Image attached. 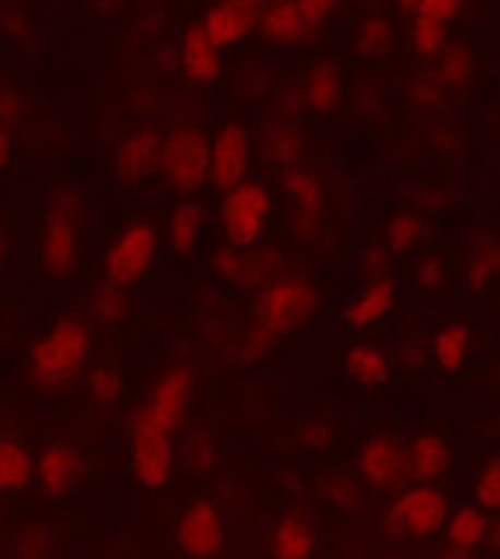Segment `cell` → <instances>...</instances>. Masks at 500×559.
Masks as SVG:
<instances>
[{"mask_svg":"<svg viewBox=\"0 0 500 559\" xmlns=\"http://www.w3.org/2000/svg\"><path fill=\"white\" fill-rule=\"evenodd\" d=\"M194 395L192 368L171 366L135 409L130 425V472L147 492H159L174 474V433L183 425Z\"/></svg>","mask_w":500,"mask_h":559,"instance_id":"1","label":"cell"},{"mask_svg":"<svg viewBox=\"0 0 500 559\" xmlns=\"http://www.w3.org/2000/svg\"><path fill=\"white\" fill-rule=\"evenodd\" d=\"M92 362V333L83 319L57 321L48 333L33 338L27 350L29 380L41 389L71 386Z\"/></svg>","mask_w":500,"mask_h":559,"instance_id":"2","label":"cell"},{"mask_svg":"<svg viewBox=\"0 0 500 559\" xmlns=\"http://www.w3.org/2000/svg\"><path fill=\"white\" fill-rule=\"evenodd\" d=\"M321 307V289L309 277L279 274L253 298V321L274 336L303 328Z\"/></svg>","mask_w":500,"mask_h":559,"instance_id":"3","label":"cell"},{"mask_svg":"<svg viewBox=\"0 0 500 559\" xmlns=\"http://www.w3.org/2000/svg\"><path fill=\"white\" fill-rule=\"evenodd\" d=\"M451 512L448 495L439 483H406L383 512V527L395 539H433Z\"/></svg>","mask_w":500,"mask_h":559,"instance_id":"4","label":"cell"},{"mask_svg":"<svg viewBox=\"0 0 500 559\" xmlns=\"http://www.w3.org/2000/svg\"><path fill=\"white\" fill-rule=\"evenodd\" d=\"M271 215H274V198L257 180L233 186L230 192H224L218 203V224H222L224 241L236 251H250L265 241Z\"/></svg>","mask_w":500,"mask_h":559,"instance_id":"5","label":"cell"},{"mask_svg":"<svg viewBox=\"0 0 500 559\" xmlns=\"http://www.w3.org/2000/svg\"><path fill=\"white\" fill-rule=\"evenodd\" d=\"M156 171L180 194H198L210 186V139L198 127H174L159 139Z\"/></svg>","mask_w":500,"mask_h":559,"instance_id":"6","label":"cell"},{"mask_svg":"<svg viewBox=\"0 0 500 559\" xmlns=\"http://www.w3.org/2000/svg\"><path fill=\"white\" fill-rule=\"evenodd\" d=\"M80 198L74 189L62 192L50 201L45 227H41V265L50 277H68L78 269L80 257Z\"/></svg>","mask_w":500,"mask_h":559,"instance_id":"7","label":"cell"},{"mask_svg":"<svg viewBox=\"0 0 500 559\" xmlns=\"http://www.w3.org/2000/svg\"><path fill=\"white\" fill-rule=\"evenodd\" d=\"M156 253H159V233H156L154 224H127L104 253L106 280L121 286V289H133L135 283L154 269Z\"/></svg>","mask_w":500,"mask_h":559,"instance_id":"8","label":"cell"},{"mask_svg":"<svg viewBox=\"0 0 500 559\" xmlns=\"http://www.w3.org/2000/svg\"><path fill=\"white\" fill-rule=\"evenodd\" d=\"M212 269L239 289L260 292L271 280L286 274V253L279 248H265V245H257L250 251H236L230 245H224L212 253Z\"/></svg>","mask_w":500,"mask_h":559,"instance_id":"9","label":"cell"},{"mask_svg":"<svg viewBox=\"0 0 500 559\" xmlns=\"http://www.w3.org/2000/svg\"><path fill=\"white\" fill-rule=\"evenodd\" d=\"M253 133L241 124H224L210 139V186L215 192H230L245 183L253 168Z\"/></svg>","mask_w":500,"mask_h":559,"instance_id":"10","label":"cell"},{"mask_svg":"<svg viewBox=\"0 0 500 559\" xmlns=\"http://www.w3.org/2000/svg\"><path fill=\"white\" fill-rule=\"evenodd\" d=\"M177 548L189 559H215L224 550L227 527H224L222 510L210 498H198L180 512L177 521Z\"/></svg>","mask_w":500,"mask_h":559,"instance_id":"11","label":"cell"},{"mask_svg":"<svg viewBox=\"0 0 500 559\" xmlns=\"http://www.w3.org/2000/svg\"><path fill=\"white\" fill-rule=\"evenodd\" d=\"M356 468H359V477H362L374 492L392 495L397 492V489H404L406 483H409L404 442L389 433L371 436V439L359 448Z\"/></svg>","mask_w":500,"mask_h":559,"instance_id":"12","label":"cell"},{"mask_svg":"<svg viewBox=\"0 0 500 559\" xmlns=\"http://www.w3.org/2000/svg\"><path fill=\"white\" fill-rule=\"evenodd\" d=\"M283 192L291 206V230L303 241L316 239L328 210V194L324 183L307 168H289L283 171Z\"/></svg>","mask_w":500,"mask_h":559,"instance_id":"13","label":"cell"},{"mask_svg":"<svg viewBox=\"0 0 500 559\" xmlns=\"http://www.w3.org/2000/svg\"><path fill=\"white\" fill-rule=\"evenodd\" d=\"M265 3L269 0H215L198 24L218 48L233 50L250 39V33H257Z\"/></svg>","mask_w":500,"mask_h":559,"instance_id":"14","label":"cell"},{"mask_svg":"<svg viewBox=\"0 0 500 559\" xmlns=\"http://www.w3.org/2000/svg\"><path fill=\"white\" fill-rule=\"evenodd\" d=\"M33 477L50 501H62L86 480V460L74 444L53 442L33 460Z\"/></svg>","mask_w":500,"mask_h":559,"instance_id":"15","label":"cell"},{"mask_svg":"<svg viewBox=\"0 0 500 559\" xmlns=\"http://www.w3.org/2000/svg\"><path fill=\"white\" fill-rule=\"evenodd\" d=\"M177 68L192 86H212L224 74V50L203 33L201 24H192L180 36Z\"/></svg>","mask_w":500,"mask_h":559,"instance_id":"16","label":"cell"},{"mask_svg":"<svg viewBox=\"0 0 500 559\" xmlns=\"http://www.w3.org/2000/svg\"><path fill=\"white\" fill-rule=\"evenodd\" d=\"M257 29H260L262 39L269 41V45L283 50L300 48V45H307V41L318 36L316 29L309 27V21L303 19L298 0H269Z\"/></svg>","mask_w":500,"mask_h":559,"instance_id":"17","label":"cell"},{"mask_svg":"<svg viewBox=\"0 0 500 559\" xmlns=\"http://www.w3.org/2000/svg\"><path fill=\"white\" fill-rule=\"evenodd\" d=\"M159 139L163 135L151 127H139L121 135V142L116 145V174L124 183H142L156 171Z\"/></svg>","mask_w":500,"mask_h":559,"instance_id":"18","label":"cell"},{"mask_svg":"<svg viewBox=\"0 0 500 559\" xmlns=\"http://www.w3.org/2000/svg\"><path fill=\"white\" fill-rule=\"evenodd\" d=\"M406 448V472L409 483H439L448 477L453 465L451 444L444 442L439 433H418L413 436Z\"/></svg>","mask_w":500,"mask_h":559,"instance_id":"19","label":"cell"},{"mask_svg":"<svg viewBox=\"0 0 500 559\" xmlns=\"http://www.w3.org/2000/svg\"><path fill=\"white\" fill-rule=\"evenodd\" d=\"M395 304H397V286L392 274L380 280H368L366 286L356 292L354 300L347 304L345 321L354 330H371L377 328V324H380L392 309H395Z\"/></svg>","mask_w":500,"mask_h":559,"instance_id":"20","label":"cell"},{"mask_svg":"<svg viewBox=\"0 0 500 559\" xmlns=\"http://www.w3.org/2000/svg\"><path fill=\"white\" fill-rule=\"evenodd\" d=\"M298 95L312 116H330L345 97V80H342V68L336 59H318L307 71Z\"/></svg>","mask_w":500,"mask_h":559,"instance_id":"21","label":"cell"},{"mask_svg":"<svg viewBox=\"0 0 500 559\" xmlns=\"http://www.w3.org/2000/svg\"><path fill=\"white\" fill-rule=\"evenodd\" d=\"M342 368L350 383L366 389H377L392 383L395 377V362L385 354L380 345H371V342H356L345 350L342 357Z\"/></svg>","mask_w":500,"mask_h":559,"instance_id":"22","label":"cell"},{"mask_svg":"<svg viewBox=\"0 0 500 559\" xmlns=\"http://www.w3.org/2000/svg\"><path fill=\"white\" fill-rule=\"evenodd\" d=\"M442 531L448 548L474 554L486 542L495 539V519H491V512L480 510V507H456L448 512Z\"/></svg>","mask_w":500,"mask_h":559,"instance_id":"23","label":"cell"},{"mask_svg":"<svg viewBox=\"0 0 500 559\" xmlns=\"http://www.w3.org/2000/svg\"><path fill=\"white\" fill-rule=\"evenodd\" d=\"M271 559H312L316 557V533L303 512L291 510L271 527Z\"/></svg>","mask_w":500,"mask_h":559,"instance_id":"24","label":"cell"},{"mask_svg":"<svg viewBox=\"0 0 500 559\" xmlns=\"http://www.w3.org/2000/svg\"><path fill=\"white\" fill-rule=\"evenodd\" d=\"M472 328L468 324H462V321H448L439 333H436L433 345H430V359L436 362L439 371L444 374H456L468 357H472Z\"/></svg>","mask_w":500,"mask_h":559,"instance_id":"25","label":"cell"},{"mask_svg":"<svg viewBox=\"0 0 500 559\" xmlns=\"http://www.w3.org/2000/svg\"><path fill=\"white\" fill-rule=\"evenodd\" d=\"M203 236V206L198 201H183L174 206L171 218H168V248L174 257H189L198 248Z\"/></svg>","mask_w":500,"mask_h":559,"instance_id":"26","label":"cell"},{"mask_svg":"<svg viewBox=\"0 0 500 559\" xmlns=\"http://www.w3.org/2000/svg\"><path fill=\"white\" fill-rule=\"evenodd\" d=\"M33 480V456L15 436H0V495L21 492Z\"/></svg>","mask_w":500,"mask_h":559,"instance_id":"27","label":"cell"},{"mask_svg":"<svg viewBox=\"0 0 500 559\" xmlns=\"http://www.w3.org/2000/svg\"><path fill=\"white\" fill-rule=\"evenodd\" d=\"M395 24L389 15H368L359 21V27L354 33V50L356 57L362 59H383L385 53H392L395 48Z\"/></svg>","mask_w":500,"mask_h":559,"instance_id":"28","label":"cell"},{"mask_svg":"<svg viewBox=\"0 0 500 559\" xmlns=\"http://www.w3.org/2000/svg\"><path fill=\"white\" fill-rule=\"evenodd\" d=\"M498 241L491 239V236H480V239L472 245L468 262H465V286H468V292H474V295L489 292L491 283H495V274H498Z\"/></svg>","mask_w":500,"mask_h":559,"instance_id":"29","label":"cell"},{"mask_svg":"<svg viewBox=\"0 0 500 559\" xmlns=\"http://www.w3.org/2000/svg\"><path fill=\"white\" fill-rule=\"evenodd\" d=\"M448 45H451V27L448 24L421 19V15L409 21V48H413L415 57H421L424 62H436Z\"/></svg>","mask_w":500,"mask_h":559,"instance_id":"30","label":"cell"},{"mask_svg":"<svg viewBox=\"0 0 500 559\" xmlns=\"http://www.w3.org/2000/svg\"><path fill=\"white\" fill-rule=\"evenodd\" d=\"M262 151L269 156V163L279 165L283 171L298 168L300 151H303V139L291 124H274L262 139Z\"/></svg>","mask_w":500,"mask_h":559,"instance_id":"31","label":"cell"},{"mask_svg":"<svg viewBox=\"0 0 500 559\" xmlns=\"http://www.w3.org/2000/svg\"><path fill=\"white\" fill-rule=\"evenodd\" d=\"M433 71L439 74L448 92H460V88H465L474 80L477 62H474V57L465 48H451L448 45L442 57L436 59Z\"/></svg>","mask_w":500,"mask_h":559,"instance_id":"32","label":"cell"},{"mask_svg":"<svg viewBox=\"0 0 500 559\" xmlns=\"http://www.w3.org/2000/svg\"><path fill=\"white\" fill-rule=\"evenodd\" d=\"M427 236V224L418 213H397L385 227V248L392 253H409Z\"/></svg>","mask_w":500,"mask_h":559,"instance_id":"33","label":"cell"},{"mask_svg":"<svg viewBox=\"0 0 500 559\" xmlns=\"http://www.w3.org/2000/svg\"><path fill=\"white\" fill-rule=\"evenodd\" d=\"M86 389L88 397L95 401L97 406H116L124 395V380H121V371L112 366H95L86 368Z\"/></svg>","mask_w":500,"mask_h":559,"instance_id":"34","label":"cell"},{"mask_svg":"<svg viewBox=\"0 0 500 559\" xmlns=\"http://www.w3.org/2000/svg\"><path fill=\"white\" fill-rule=\"evenodd\" d=\"M448 95H451V92L444 88V83L439 80V74H436L433 68H430V71H421L418 78L409 80V88H406L409 104H415V107H421V109L444 107Z\"/></svg>","mask_w":500,"mask_h":559,"instance_id":"35","label":"cell"},{"mask_svg":"<svg viewBox=\"0 0 500 559\" xmlns=\"http://www.w3.org/2000/svg\"><path fill=\"white\" fill-rule=\"evenodd\" d=\"M127 312V298L124 289L116 286V283H100L92 295V316H95L100 324H116L118 319H124Z\"/></svg>","mask_w":500,"mask_h":559,"instance_id":"36","label":"cell"},{"mask_svg":"<svg viewBox=\"0 0 500 559\" xmlns=\"http://www.w3.org/2000/svg\"><path fill=\"white\" fill-rule=\"evenodd\" d=\"M57 554V536L48 527H24L19 533V545H15V557L19 559H53Z\"/></svg>","mask_w":500,"mask_h":559,"instance_id":"37","label":"cell"},{"mask_svg":"<svg viewBox=\"0 0 500 559\" xmlns=\"http://www.w3.org/2000/svg\"><path fill=\"white\" fill-rule=\"evenodd\" d=\"M274 342H277V336L274 333H269L265 328H260V324H253L250 330H245L239 336V342H236V347H233V357L239 359V362H260V359L269 357V350L274 347Z\"/></svg>","mask_w":500,"mask_h":559,"instance_id":"38","label":"cell"},{"mask_svg":"<svg viewBox=\"0 0 500 559\" xmlns=\"http://www.w3.org/2000/svg\"><path fill=\"white\" fill-rule=\"evenodd\" d=\"M500 503V463L498 456H491L489 463L483 465L474 483V507L486 512H495Z\"/></svg>","mask_w":500,"mask_h":559,"instance_id":"39","label":"cell"},{"mask_svg":"<svg viewBox=\"0 0 500 559\" xmlns=\"http://www.w3.org/2000/svg\"><path fill=\"white\" fill-rule=\"evenodd\" d=\"M321 498L338 507V510H356L362 503L359 486L354 480H345V477H328L321 483Z\"/></svg>","mask_w":500,"mask_h":559,"instance_id":"40","label":"cell"},{"mask_svg":"<svg viewBox=\"0 0 500 559\" xmlns=\"http://www.w3.org/2000/svg\"><path fill=\"white\" fill-rule=\"evenodd\" d=\"M186 463H189V468H192L194 474H203L210 472L212 463H215V448H212V439L206 433H194L192 439H189V444H186Z\"/></svg>","mask_w":500,"mask_h":559,"instance_id":"41","label":"cell"},{"mask_svg":"<svg viewBox=\"0 0 500 559\" xmlns=\"http://www.w3.org/2000/svg\"><path fill=\"white\" fill-rule=\"evenodd\" d=\"M415 283L424 292H442L444 283H448V269H444L442 257H424L415 265Z\"/></svg>","mask_w":500,"mask_h":559,"instance_id":"42","label":"cell"},{"mask_svg":"<svg viewBox=\"0 0 500 559\" xmlns=\"http://www.w3.org/2000/svg\"><path fill=\"white\" fill-rule=\"evenodd\" d=\"M462 10H465V0H418V15L421 19L439 21V24H448V27L460 19Z\"/></svg>","mask_w":500,"mask_h":559,"instance_id":"43","label":"cell"},{"mask_svg":"<svg viewBox=\"0 0 500 559\" xmlns=\"http://www.w3.org/2000/svg\"><path fill=\"white\" fill-rule=\"evenodd\" d=\"M27 118V100L19 88H0V127H19Z\"/></svg>","mask_w":500,"mask_h":559,"instance_id":"44","label":"cell"},{"mask_svg":"<svg viewBox=\"0 0 500 559\" xmlns=\"http://www.w3.org/2000/svg\"><path fill=\"white\" fill-rule=\"evenodd\" d=\"M338 3H342V0H298L303 19L309 21V27L316 29V33H321V29H324V24H328L330 15L336 12Z\"/></svg>","mask_w":500,"mask_h":559,"instance_id":"45","label":"cell"},{"mask_svg":"<svg viewBox=\"0 0 500 559\" xmlns=\"http://www.w3.org/2000/svg\"><path fill=\"white\" fill-rule=\"evenodd\" d=\"M392 251L385 248V245H374V248H368L362 253V269H366L368 280H380V277H389L392 274Z\"/></svg>","mask_w":500,"mask_h":559,"instance_id":"46","label":"cell"},{"mask_svg":"<svg viewBox=\"0 0 500 559\" xmlns=\"http://www.w3.org/2000/svg\"><path fill=\"white\" fill-rule=\"evenodd\" d=\"M303 444H307L309 451H324L330 444V425L328 421H309L303 427V433H300Z\"/></svg>","mask_w":500,"mask_h":559,"instance_id":"47","label":"cell"},{"mask_svg":"<svg viewBox=\"0 0 500 559\" xmlns=\"http://www.w3.org/2000/svg\"><path fill=\"white\" fill-rule=\"evenodd\" d=\"M15 159V142L7 127H0V171H7Z\"/></svg>","mask_w":500,"mask_h":559,"instance_id":"48","label":"cell"},{"mask_svg":"<svg viewBox=\"0 0 500 559\" xmlns=\"http://www.w3.org/2000/svg\"><path fill=\"white\" fill-rule=\"evenodd\" d=\"M395 7H397V12H401V15L409 21L418 15V0H395Z\"/></svg>","mask_w":500,"mask_h":559,"instance_id":"49","label":"cell"},{"mask_svg":"<svg viewBox=\"0 0 500 559\" xmlns=\"http://www.w3.org/2000/svg\"><path fill=\"white\" fill-rule=\"evenodd\" d=\"M442 559H472L468 550H456V548H444V557Z\"/></svg>","mask_w":500,"mask_h":559,"instance_id":"50","label":"cell"},{"mask_svg":"<svg viewBox=\"0 0 500 559\" xmlns=\"http://www.w3.org/2000/svg\"><path fill=\"white\" fill-rule=\"evenodd\" d=\"M3 262H7V236L0 230V269H3Z\"/></svg>","mask_w":500,"mask_h":559,"instance_id":"51","label":"cell"}]
</instances>
